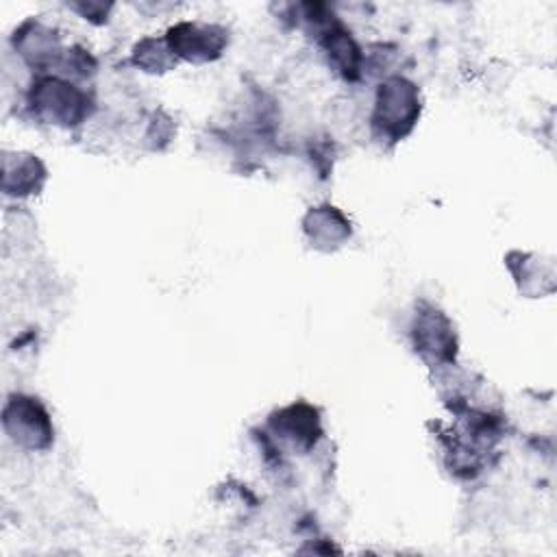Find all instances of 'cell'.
Masks as SVG:
<instances>
[{"label":"cell","mask_w":557,"mask_h":557,"mask_svg":"<svg viewBox=\"0 0 557 557\" xmlns=\"http://www.w3.org/2000/svg\"><path fill=\"white\" fill-rule=\"evenodd\" d=\"M422 113L420 87L400 74H389L376 85L370 113L372 137L383 146H396L416 128Z\"/></svg>","instance_id":"6da1fadb"},{"label":"cell","mask_w":557,"mask_h":557,"mask_svg":"<svg viewBox=\"0 0 557 557\" xmlns=\"http://www.w3.org/2000/svg\"><path fill=\"white\" fill-rule=\"evenodd\" d=\"M30 113L57 128H78L94 111L91 96L59 74H37L26 94Z\"/></svg>","instance_id":"7a4b0ae2"},{"label":"cell","mask_w":557,"mask_h":557,"mask_svg":"<svg viewBox=\"0 0 557 557\" xmlns=\"http://www.w3.org/2000/svg\"><path fill=\"white\" fill-rule=\"evenodd\" d=\"M409 335L413 352L429 368L455 366L459 352V337L455 324L446 315V311L431 300L416 302Z\"/></svg>","instance_id":"3957f363"},{"label":"cell","mask_w":557,"mask_h":557,"mask_svg":"<svg viewBox=\"0 0 557 557\" xmlns=\"http://www.w3.org/2000/svg\"><path fill=\"white\" fill-rule=\"evenodd\" d=\"M2 431L20 448L48 450L54 444V424L46 405L24 392H11L2 407Z\"/></svg>","instance_id":"277c9868"},{"label":"cell","mask_w":557,"mask_h":557,"mask_svg":"<svg viewBox=\"0 0 557 557\" xmlns=\"http://www.w3.org/2000/svg\"><path fill=\"white\" fill-rule=\"evenodd\" d=\"M265 431L274 444L296 455L311 453L324 435L320 409L307 400H294L274 409L265 420Z\"/></svg>","instance_id":"5b68a950"},{"label":"cell","mask_w":557,"mask_h":557,"mask_svg":"<svg viewBox=\"0 0 557 557\" xmlns=\"http://www.w3.org/2000/svg\"><path fill=\"white\" fill-rule=\"evenodd\" d=\"M228 30L222 24L207 22H176L165 33L174 57L194 65L218 61L228 48Z\"/></svg>","instance_id":"8992f818"},{"label":"cell","mask_w":557,"mask_h":557,"mask_svg":"<svg viewBox=\"0 0 557 557\" xmlns=\"http://www.w3.org/2000/svg\"><path fill=\"white\" fill-rule=\"evenodd\" d=\"M11 46L17 52V57L37 74H52L65 50L61 46V37L57 28L35 17L22 22L13 30Z\"/></svg>","instance_id":"52a82bcc"},{"label":"cell","mask_w":557,"mask_h":557,"mask_svg":"<svg viewBox=\"0 0 557 557\" xmlns=\"http://www.w3.org/2000/svg\"><path fill=\"white\" fill-rule=\"evenodd\" d=\"M318 46L322 48L329 67L346 83H357L366 74V54L355 41L352 33L339 22H331L324 30L315 35Z\"/></svg>","instance_id":"ba28073f"},{"label":"cell","mask_w":557,"mask_h":557,"mask_svg":"<svg viewBox=\"0 0 557 557\" xmlns=\"http://www.w3.org/2000/svg\"><path fill=\"white\" fill-rule=\"evenodd\" d=\"M302 233L311 248L335 252L352 237V222L335 205H315L302 215Z\"/></svg>","instance_id":"9c48e42d"},{"label":"cell","mask_w":557,"mask_h":557,"mask_svg":"<svg viewBox=\"0 0 557 557\" xmlns=\"http://www.w3.org/2000/svg\"><path fill=\"white\" fill-rule=\"evenodd\" d=\"M48 181L46 163L24 150L2 152V194L7 198H28L37 196Z\"/></svg>","instance_id":"30bf717a"},{"label":"cell","mask_w":557,"mask_h":557,"mask_svg":"<svg viewBox=\"0 0 557 557\" xmlns=\"http://www.w3.org/2000/svg\"><path fill=\"white\" fill-rule=\"evenodd\" d=\"M520 294L524 296H542L546 294V289L542 287V283H546L550 289L555 287L553 285V278H555V272H553V263L550 261H542L537 255H529V252H520V250H513L507 255L505 259Z\"/></svg>","instance_id":"8fae6325"},{"label":"cell","mask_w":557,"mask_h":557,"mask_svg":"<svg viewBox=\"0 0 557 557\" xmlns=\"http://www.w3.org/2000/svg\"><path fill=\"white\" fill-rule=\"evenodd\" d=\"M131 63L146 74H165L176 67L178 59L170 50L165 37H144L131 50Z\"/></svg>","instance_id":"7c38bea8"},{"label":"cell","mask_w":557,"mask_h":557,"mask_svg":"<svg viewBox=\"0 0 557 557\" xmlns=\"http://www.w3.org/2000/svg\"><path fill=\"white\" fill-rule=\"evenodd\" d=\"M98 70V61L96 57L83 48V46H70L63 50L57 67L52 74H59L63 78H70V81H85V78H91Z\"/></svg>","instance_id":"4fadbf2b"},{"label":"cell","mask_w":557,"mask_h":557,"mask_svg":"<svg viewBox=\"0 0 557 557\" xmlns=\"http://www.w3.org/2000/svg\"><path fill=\"white\" fill-rule=\"evenodd\" d=\"M176 128L172 117L165 111H152L150 120H148V128L144 133V141L148 150H163L172 137H174Z\"/></svg>","instance_id":"5bb4252c"},{"label":"cell","mask_w":557,"mask_h":557,"mask_svg":"<svg viewBox=\"0 0 557 557\" xmlns=\"http://www.w3.org/2000/svg\"><path fill=\"white\" fill-rule=\"evenodd\" d=\"M67 9L78 13L83 20H87L91 24H107L109 15L113 11V4L111 2L87 0V2H67Z\"/></svg>","instance_id":"9a60e30c"}]
</instances>
